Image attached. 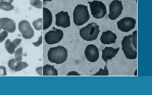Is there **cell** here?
<instances>
[{
  "label": "cell",
  "mask_w": 152,
  "mask_h": 95,
  "mask_svg": "<svg viewBox=\"0 0 152 95\" xmlns=\"http://www.w3.org/2000/svg\"><path fill=\"white\" fill-rule=\"evenodd\" d=\"M122 49L129 59H135L137 57V31L126 36L122 40Z\"/></svg>",
  "instance_id": "1"
},
{
  "label": "cell",
  "mask_w": 152,
  "mask_h": 95,
  "mask_svg": "<svg viewBox=\"0 0 152 95\" xmlns=\"http://www.w3.org/2000/svg\"><path fill=\"white\" fill-rule=\"evenodd\" d=\"M48 59L51 62L56 64H61L66 62L68 57V51L64 47L58 46L56 47H52L49 50L47 53Z\"/></svg>",
  "instance_id": "2"
},
{
  "label": "cell",
  "mask_w": 152,
  "mask_h": 95,
  "mask_svg": "<svg viewBox=\"0 0 152 95\" xmlns=\"http://www.w3.org/2000/svg\"><path fill=\"white\" fill-rule=\"evenodd\" d=\"M89 18H90V15L86 5H78L75 8L73 12V20L75 25L81 26L88 21Z\"/></svg>",
  "instance_id": "3"
},
{
  "label": "cell",
  "mask_w": 152,
  "mask_h": 95,
  "mask_svg": "<svg viewBox=\"0 0 152 95\" xmlns=\"http://www.w3.org/2000/svg\"><path fill=\"white\" fill-rule=\"evenodd\" d=\"M100 33L99 25L96 23H91L87 26L81 28L79 31L80 36L82 39L87 41H93L98 37Z\"/></svg>",
  "instance_id": "4"
},
{
  "label": "cell",
  "mask_w": 152,
  "mask_h": 95,
  "mask_svg": "<svg viewBox=\"0 0 152 95\" xmlns=\"http://www.w3.org/2000/svg\"><path fill=\"white\" fill-rule=\"evenodd\" d=\"M90 5L91 15L96 19L103 18L107 14V8L104 2L94 0L93 2H88Z\"/></svg>",
  "instance_id": "5"
},
{
  "label": "cell",
  "mask_w": 152,
  "mask_h": 95,
  "mask_svg": "<svg viewBox=\"0 0 152 95\" xmlns=\"http://www.w3.org/2000/svg\"><path fill=\"white\" fill-rule=\"evenodd\" d=\"M62 38H63V31L60 29H55V28L52 31L47 32L44 37L46 43L50 45L59 43Z\"/></svg>",
  "instance_id": "6"
},
{
  "label": "cell",
  "mask_w": 152,
  "mask_h": 95,
  "mask_svg": "<svg viewBox=\"0 0 152 95\" xmlns=\"http://www.w3.org/2000/svg\"><path fill=\"white\" fill-rule=\"evenodd\" d=\"M109 18L110 20H116L120 16L123 10V3L119 0H114L109 5Z\"/></svg>",
  "instance_id": "7"
},
{
  "label": "cell",
  "mask_w": 152,
  "mask_h": 95,
  "mask_svg": "<svg viewBox=\"0 0 152 95\" xmlns=\"http://www.w3.org/2000/svg\"><path fill=\"white\" fill-rule=\"evenodd\" d=\"M18 30L24 39H31L34 36V31L31 24L26 20H22L18 24Z\"/></svg>",
  "instance_id": "8"
},
{
  "label": "cell",
  "mask_w": 152,
  "mask_h": 95,
  "mask_svg": "<svg viewBox=\"0 0 152 95\" xmlns=\"http://www.w3.org/2000/svg\"><path fill=\"white\" fill-rule=\"evenodd\" d=\"M136 24L135 19L132 18L126 17L124 18H122L117 22V27L119 30H120L123 32H129L131 30L134 29Z\"/></svg>",
  "instance_id": "9"
},
{
  "label": "cell",
  "mask_w": 152,
  "mask_h": 95,
  "mask_svg": "<svg viewBox=\"0 0 152 95\" xmlns=\"http://www.w3.org/2000/svg\"><path fill=\"white\" fill-rule=\"evenodd\" d=\"M56 24L58 27L62 28H69L71 25L70 22V17L67 12L61 11L56 15Z\"/></svg>",
  "instance_id": "10"
},
{
  "label": "cell",
  "mask_w": 152,
  "mask_h": 95,
  "mask_svg": "<svg viewBox=\"0 0 152 95\" xmlns=\"http://www.w3.org/2000/svg\"><path fill=\"white\" fill-rule=\"evenodd\" d=\"M85 55L89 62H95L99 59V50L96 46L90 44L85 48Z\"/></svg>",
  "instance_id": "11"
},
{
  "label": "cell",
  "mask_w": 152,
  "mask_h": 95,
  "mask_svg": "<svg viewBox=\"0 0 152 95\" xmlns=\"http://www.w3.org/2000/svg\"><path fill=\"white\" fill-rule=\"evenodd\" d=\"M8 31L9 33H14L16 30V24L14 20L9 18H0V31Z\"/></svg>",
  "instance_id": "12"
},
{
  "label": "cell",
  "mask_w": 152,
  "mask_h": 95,
  "mask_svg": "<svg viewBox=\"0 0 152 95\" xmlns=\"http://www.w3.org/2000/svg\"><path fill=\"white\" fill-rule=\"evenodd\" d=\"M116 39H117L116 34L111 31H105L100 37V41L104 44H112L116 43Z\"/></svg>",
  "instance_id": "13"
},
{
  "label": "cell",
  "mask_w": 152,
  "mask_h": 95,
  "mask_svg": "<svg viewBox=\"0 0 152 95\" xmlns=\"http://www.w3.org/2000/svg\"><path fill=\"white\" fill-rule=\"evenodd\" d=\"M43 29L47 30L52 24V13L47 8H43Z\"/></svg>",
  "instance_id": "14"
},
{
  "label": "cell",
  "mask_w": 152,
  "mask_h": 95,
  "mask_svg": "<svg viewBox=\"0 0 152 95\" xmlns=\"http://www.w3.org/2000/svg\"><path fill=\"white\" fill-rule=\"evenodd\" d=\"M119 48L114 49L113 47H107L104 48L102 51V59L105 62H107L109 59H113V57L116 56V54L119 52Z\"/></svg>",
  "instance_id": "15"
},
{
  "label": "cell",
  "mask_w": 152,
  "mask_h": 95,
  "mask_svg": "<svg viewBox=\"0 0 152 95\" xmlns=\"http://www.w3.org/2000/svg\"><path fill=\"white\" fill-rule=\"evenodd\" d=\"M21 43V39H20V38H16L13 41H12L10 39H8L5 41V47L9 54H13L15 52L16 48L18 47V45Z\"/></svg>",
  "instance_id": "16"
},
{
  "label": "cell",
  "mask_w": 152,
  "mask_h": 95,
  "mask_svg": "<svg viewBox=\"0 0 152 95\" xmlns=\"http://www.w3.org/2000/svg\"><path fill=\"white\" fill-rule=\"evenodd\" d=\"M43 75L56 76L58 75V72L54 66H50V65H45L43 67Z\"/></svg>",
  "instance_id": "17"
},
{
  "label": "cell",
  "mask_w": 152,
  "mask_h": 95,
  "mask_svg": "<svg viewBox=\"0 0 152 95\" xmlns=\"http://www.w3.org/2000/svg\"><path fill=\"white\" fill-rule=\"evenodd\" d=\"M0 9H2L3 11H12L14 9V6L12 3H9V2H0Z\"/></svg>",
  "instance_id": "18"
},
{
  "label": "cell",
  "mask_w": 152,
  "mask_h": 95,
  "mask_svg": "<svg viewBox=\"0 0 152 95\" xmlns=\"http://www.w3.org/2000/svg\"><path fill=\"white\" fill-rule=\"evenodd\" d=\"M28 66V64L27 63V62H22V61H21V62H18V63L15 66V72L21 71V70H23V69H26Z\"/></svg>",
  "instance_id": "19"
},
{
  "label": "cell",
  "mask_w": 152,
  "mask_h": 95,
  "mask_svg": "<svg viewBox=\"0 0 152 95\" xmlns=\"http://www.w3.org/2000/svg\"><path fill=\"white\" fill-rule=\"evenodd\" d=\"M22 56H23V48L22 47H19L17 50H15V59L18 62L22 61Z\"/></svg>",
  "instance_id": "20"
},
{
  "label": "cell",
  "mask_w": 152,
  "mask_h": 95,
  "mask_svg": "<svg viewBox=\"0 0 152 95\" xmlns=\"http://www.w3.org/2000/svg\"><path fill=\"white\" fill-rule=\"evenodd\" d=\"M33 26L37 31H40L43 28V25H42V19L38 18L35 20L33 22Z\"/></svg>",
  "instance_id": "21"
},
{
  "label": "cell",
  "mask_w": 152,
  "mask_h": 95,
  "mask_svg": "<svg viewBox=\"0 0 152 95\" xmlns=\"http://www.w3.org/2000/svg\"><path fill=\"white\" fill-rule=\"evenodd\" d=\"M30 4L37 9H42V2L40 0H31Z\"/></svg>",
  "instance_id": "22"
},
{
  "label": "cell",
  "mask_w": 152,
  "mask_h": 95,
  "mask_svg": "<svg viewBox=\"0 0 152 95\" xmlns=\"http://www.w3.org/2000/svg\"><path fill=\"white\" fill-rule=\"evenodd\" d=\"M18 61L16 60L15 59H10V60L8 62V66H9V69H10L11 70H12V71H15V66H16V64L18 63Z\"/></svg>",
  "instance_id": "23"
},
{
  "label": "cell",
  "mask_w": 152,
  "mask_h": 95,
  "mask_svg": "<svg viewBox=\"0 0 152 95\" xmlns=\"http://www.w3.org/2000/svg\"><path fill=\"white\" fill-rule=\"evenodd\" d=\"M109 75V72H108V69H107V66H105L104 69H100L99 72L95 73L94 75Z\"/></svg>",
  "instance_id": "24"
},
{
  "label": "cell",
  "mask_w": 152,
  "mask_h": 95,
  "mask_svg": "<svg viewBox=\"0 0 152 95\" xmlns=\"http://www.w3.org/2000/svg\"><path fill=\"white\" fill-rule=\"evenodd\" d=\"M8 35H9V32L6 31H3L2 32H0V43H2L7 38Z\"/></svg>",
  "instance_id": "25"
},
{
  "label": "cell",
  "mask_w": 152,
  "mask_h": 95,
  "mask_svg": "<svg viewBox=\"0 0 152 95\" xmlns=\"http://www.w3.org/2000/svg\"><path fill=\"white\" fill-rule=\"evenodd\" d=\"M7 75V71L6 68L3 66H0V76Z\"/></svg>",
  "instance_id": "26"
},
{
  "label": "cell",
  "mask_w": 152,
  "mask_h": 95,
  "mask_svg": "<svg viewBox=\"0 0 152 95\" xmlns=\"http://www.w3.org/2000/svg\"><path fill=\"white\" fill-rule=\"evenodd\" d=\"M41 44H42V36H40V37H39V39H38L37 41L33 42V45L34 46V47H40Z\"/></svg>",
  "instance_id": "27"
},
{
  "label": "cell",
  "mask_w": 152,
  "mask_h": 95,
  "mask_svg": "<svg viewBox=\"0 0 152 95\" xmlns=\"http://www.w3.org/2000/svg\"><path fill=\"white\" fill-rule=\"evenodd\" d=\"M42 70H43V67H38L36 69L37 72L40 75H43V73H42V72H41Z\"/></svg>",
  "instance_id": "28"
},
{
  "label": "cell",
  "mask_w": 152,
  "mask_h": 95,
  "mask_svg": "<svg viewBox=\"0 0 152 95\" xmlns=\"http://www.w3.org/2000/svg\"><path fill=\"white\" fill-rule=\"evenodd\" d=\"M77 75V76H78V75H79V73H78V72H74V71H72V72H70L69 73H68V75Z\"/></svg>",
  "instance_id": "29"
},
{
  "label": "cell",
  "mask_w": 152,
  "mask_h": 95,
  "mask_svg": "<svg viewBox=\"0 0 152 95\" xmlns=\"http://www.w3.org/2000/svg\"><path fill=\"white\" fill-rule=\"evenodd\" d=\"M14 0H0V2H9V3H12Z\"/></svg>",
  "instance_id": "30"
},
{
  "label": "cell",
  "mask_w": 152,
  "mask_h": 95,
  "mask_svg": "<svg viewBox=\"0 0 152 95\" xmlns=\"http://www.w3.org/2000/svg\"><path fill=\"white\" fill-rule=\"evenodd\" d=\"M52 0H43V2H51Z\"/></svg>",
  "instance_id": "31"
}]
</instances>
